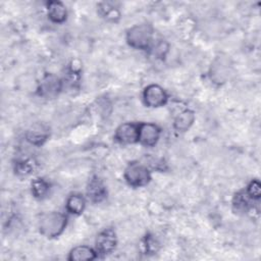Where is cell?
Masks as SVG:
<instances>
[{"label":"cell","instance_id":"4fadbf2b","mask_svg":"<svg viewBox=\"0 0 261 261\" xmlns=\"http://www.w3.org/2000/svg\"><path fill=\"white\" fill-rule=\"evenodd\" d=\"M98 257L97 251L89 246L81 245L72 248L68 254L69 261H91Z\"/></svg>","mask_w":261,"mask_h":261},{"label":"cell","instance_id":"8fae6325","mask_svg":"<svg viewBox=\"0 0 261 261\" xmlns=\"http://www.w3.org/2000/svg\"><path fill=\"white\" fill-rule=\"evenodd\" d=\"M229 74V64L224 58H217L211 64L210 76L214 83L222 84L224 83Z\"/></svg>","mask_w":261,"mask_h":261},{"label":"cell","instance_id":"ac0fdd59","mask_svg":"<svg viewBox=\"0 0 261 261\" xmlns=\"http://www.w3.org/2000/svg\"><path fill=\"white\" fill-rule=\"evenodd\" d=\"M50 190V184L42 178L38 177L32 181V194L37 199H43L47 196Z\"/></svg>","mask_w":261,"mask_h":261},{"label":"cell","instance_id":"52a82bcc","mask_svg":"<svg viewBox=\"0 0 261 261\" xmlns=\"http://www.w3.org/2000/svg\"><path fill=\"white\" fill-rule=\"evenodd\" d=\"M114 140L121 145L139 143V123L124 122L120 124L115 129Z\"/></svg>","mask_w":261,"mask_h":261},{"label":"cell","instance_id":"3957f363","mask_svg":"<svg viewBox=\"0 0 261 261\" xmlns=\"http://www.w3.org/2000/svg\"><path fill=\"white\" fill-rule=\"evenodd\" d=\"M123 176L127 185L133 188H141L147 186L152 178L149 168L137 161L128 163L124 169Z\"/></svg>","mask_w":261,"mask_h":261},{"label":"cell","instance_id":"7a4b0ae2","mask_svg":"<svg viewBox=\"0 0 261 261\" xmlns=\"http://www.w3.org/2000/svg\"><path fill=\"white\" fill-rule=\"evenodd\" d=\"M154 31L149 23L135 24L126 31L127 44L139 50H148L153 44Z\"/></svg>","mask_w":261,"mask_h":261},{"label":"cell","instance_id":"ffe728a7","mask_svg":"<svg viewBox=\"0 0 261 261\" xmlns=\"http://www.w3.org/2000/svg\"><path fill=\"white\" fill-rule=\"evenodd\" d=\"M245 192L247 195L253 200V201H258L261 197V186L260 182L257 179H253L249 182L247 186Z\"/></svg>","mask_w":261,"mask_h":261},{"label":"cell","instance_id":"e0dca14e","mask_svg":"<svg viewBox=\"0 0 261 261\" xmlns=\"http://www.w3.org/2000/svg\"><path fill=\"white\" fill-rule=\"evenodd\" d=\"M36 165L37 163L33 158L20 159L15 162L14 170L16 174L21 176H27V175H30L32 172H34Z\"/></svg>","mask_w":261,"mask_h":261},{"label":"cell","instance_id":"9c48e42d","mask_svg":"<svg viewBox=\"0 0 261 261\" xmlns=\"http://www.w3.org/2000/svg\"><path fill=\"white\" fill-rule=\"evenodd\" d=\"M50 136V128L43 122H36L32 124L27 130V141L34 146H42Z\"/></svg>","mask_w":261,"mask_h":261},{"label":"cell","instance_id":"5bb4252c","mask_svg":"<svg viewBox=\"0 0 261 261\" xmlns=\"http://www.w3.org/2000/svg\"><path fill=\"white\" fill-rule=\"evenodd\" d=\"M195 121V113L190 109L182 110L174 118L173 127L177 132H187L191 128Z\"/></svg>","mask_w":261,"mask_h":261},{"label":"cell","instance_id":"d6986e66","mask_svg":"<svg viewBox=\"0 0 261 261\" xmlns=\"http://www.w3.org/2000/svg\"><path fill=\"white\" fill-rule=\"evenodd\" d=\"M143 244H144L143 246H144L145 253L150 255L157 253L160 248L158 241L152 234H147L143 240Z\"/></svg>","mask_w":261,"mask_h":261},{"label":"cell","instance_id":"44dd1931","mask_svg":"<svg viewBox=\"0 0 261 261\" xmlns=\"http://www.w3.org/2000/svg\"><path fill=\"white\" fill-rule=\"evenodd\" d=\"M150 50L152 51V53L155 56L163 57L166 54L167 50H168V45L165 42L160 41V42H158V43H156L154 45L152 44V46L150 47Z\"/></svg>","mask_w":261,"mask_h":261},{"label":"cell","instance_id":"2e32d148","mask_svg":"<svg viewBox=\"0 0 261 261\" xmlns=\"http://www.w3.org/2000/svg\"><path fill=\"white\" fill-rule=\"evenodd\" d=\"M252 202L253 200L247 195L244 190L234 195L232 200V206L237 212H248V210L252 207Z\"/></svg>","mask_w":261,"mask_h":261},{"label":"cell","instance_id":"ba28073f","mask_svg":"<svg viewBox=\"0 0 261 261\" xmlns=\"http://www.w3.org/2000/svg\"><path fill=\"white\" fill-rule=\"evenodd\" d=\"M161 135L160 127L152 122L139 123V143L145 147H153L157 144Z\"/></svg>","mask_w":261,"mask_h":261},{"label":"cell","instance_id":"7c38bea8","mask_svg":"<svg viewBox=\"0 0 261 261\" xmlns=\"http://www.w3.org/2000/svg\"><path fill=\"white\" fill-rule=\"evenodd\" d=\"M47 15L54 23H62L67 18V9L60 1H49L47 3Z\"/></svg>","mask_w":261,"mask_h":261},{"label":"cell","instance_id":"9a60e30c","mask_svg":"<svg viewBox=\"0 0 261 261\" xmlns=\"http://www.w3.org/2000/svg\"><path fill=\"white\" fill-rule=\"evenodd\" d=\"M65 207L69 214L80 215L86 208V199L81 194H71L66 200Z\"/></svg>","mask_w":261,"mask_h":261},{"label":"cell","instance_id":"8992f818","mask_svg":"<svg viewBox=\"0 0 261 261\" xmlns=\"http://www.w3.org/2000/svg\"><path fill=\"white\" fill-rule=\"evenodd\" d=\"M117 245L116 233L111 228H105L100 231L95 241V250L98 255L105 256L114 251Z\"/></svg>","mask_w":261,"mask_h":261},{"label":"cell","instance_id":"6da1fadb","mask_svg":"<svg viewBox=\"0 0 261 261\" xmlns=\"http://www.w3.org/2000/svg\"><path fill=\"white\" fill-rule=\"evenodd\" d=\"M67 225V216L58 211H51L41 215L39 230L42 236L53 239L59 237Z\"/></svg>","mask_w":261,"mask_h":261},{"label":"cell","instance_id":"5b68a950","mask_svg":"<svg viewBox=\"0 0 261 261\" xmlns=\"http://www.w3.org/2000/svg\"><path fill=\"white\" fill-rule=\"evenodd\" d=\"M143 100L147 107L159 108L167 103L168 95L159 85L151 84L144 89Z\"/></svg>","mask_w":261,"mask_h":261},{"label":"cell","instance_id":"30bf717a","mask_svg":"<svg viewBox=\"0 0 261 261\" xmlns=\"http://www.w3.org/2000/svg\"><path fill=\"white\" fill-rule=\"evenodd\" d=\"M87 197L93 203H100L106 199V186L98 176H93L89 180L87 186Z\"/></svg>","mask_w":261,"mask_h":261},{"label":"cell","instance_id":"277c9868","mask_svg":"<svg viewBox=\"0 0 261 261\" xmlns=\"http://www.w3.org/2000/svg\"><path fill=\"white\" fill-rule=\"evenodd\" d=\"M63 90L62 80L54 73H46L37 85L38 94L45 99H53Z\"/></svg>","mask_w":261,"mask_h":261},{"label":"cell","instance_id":"7402d4cb","mask_svg":"<svg viewBox=\"0 0 261 261\" xmlns=\"http://www.w3.org/2000/svg\"><path fill=\"white\" fill-rule=\"evenodd\" d=\"M102 9V15L107 18L108 20H112L115 21L116 18L119 17V12L117 9H115L112 6H109L108 4L104 3V7L101 8Z\"/></svg>","mask_w":261,"mask_h":261}]
</instances>
